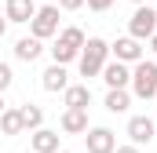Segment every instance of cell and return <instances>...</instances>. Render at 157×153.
I'll list each match as a JSON object with an SVG mask.
<instances>
[{
	"label": "cell",
	"instance_id": "6da1fadb",
	"mask_svg": "<svg viewBox=\"0 0 157 153\" xmlns=\"http://www.w3.org/2000/svg\"><path fill=\"white\" fill-rule=\"evenodd\" d=\"M106 62H110V44H106L102 37H88L84 47H80V55H77L80 76H99Z\"/></svg>",
	"mask_w": 157,
	"mask_h": 153
},
{
	"label": "cell",
	"instance_id": "7a4b0ae2",
	"mask_svg": "<svg viewBox=\"0 0 157 153\" xmlns=\"http://www.w3.org/2000/svg\"><path fill=\"white\" fill-rule=\"evenodd\" d=\"M128 91H132L135 99H157V62L139 58V62L132 66V84H128Z\"/></svg>",
	"mask_w": 157,
	"mask_h": 153
},
{
	"label": "cell",
	"instance_id": "3957f363",
	"mask_svg": "<svg viewBox=\"0 0 157 153\" xmlns=\"http://www.w3.org/2000/svg\"><path fill=\"white\" fill-rule=\"evenodd\" d=\"M59 22H62V18H59V4L48 0L44 7H37V15L29 18V33L40 37V40H51V37H59V29H62Z\"/></svg>",
	"mask_w": 157,
	"mask_h": 153
},
{
	"label": "cell",
	"instance_id": "277c9868",
	"mask_svg": "<svg viewBox=\"0 0 157 153\" xmlns=\"http://www.w3.org/2000/svg\"><path fill=\"white\" fill-rule=\"evenodd\" d=\"M154 33H157V7H150V4H135V11H132V18H128V37L150 40Z\"/></svg>",
	"mask_w": 157,
	"mask_h": 153
},
{
	"label": "cell",
	"instance_id": "5b68a950",
	"mask_svg": "<svg viewBox=\"0 0 157 153\" xmlns=\"http://www.w3.org/2000/svg\"><path fill=\"white\" fill-rule=\"evenodd\" d=\"M135 146H150L157 139V120H150L146 113H139V117H128V131H124Z\"/></svg>",
	"mask_w": 157,
	"mask_h": 153
},
{
	"label": "cell",
	"instance_id": "8992f818",
	"mask_svg": "<svg viewBox=\"0 0 157 153\" xmlns=\"http://www.w3.org/2000/svg\"><path fill=\"white\" fill-rule=\"evenodd\" d=\"M84 146H88V153H113L117 150V135L110 128H88L84 131Z\"/></svg>",
	"mask_w": 157,
	"mask_h": 153
},
{
	"label": "cell",
	"instance_id": "52a82bcc",
	"mask_svg": "<svg viewBox=\"0 0 157 153\" xmlns=\"http://www.w3.org/2000/svg\"><path fill=\"white\" fill-rule=\"evenodd\" d=\"M110 55L121 58V62H128V66H135V62L143 58V40H135V37H117L113 44H110Z\"/></svg>",
	"mask_w": 157,
	"mask_h": 153
},
{
	"label": "cell",
	"instance_id": "ba28073f",
	"mask_svg": "<svg viewBox=\"0 0 157 153\" xmlns=\"http://www.w3.org/2000/svg\"><path fill=\"white\" fill-rule=\"evenodd\" d=\"M29 150L33 153H55V150H62V135L40 124L37 131H29Z\"/></svg>",
	"mask_w": 157,
	"mask_h": 153
},
{
	"label": "cell",
	"instance_id": "9c48e42d",
	"mask_svg": "<svg viewBox=\"0 0 157 153\" xmlns=\"http://www.w3.org/2000/svg\"><path fill=\"white\" fill-rule=\"evenodd\" d=\"M40 88L51 91V95L66 91V88H70V73H66V66H62V62H51V66L40 73Z\"/></svg>",
	"mask_w": 157,
	"mask_h": 153
},
{
	"label": "cell",
	"instance_id": "30bf717a",
	"mask_svg": "<svg viewBox=\"0 0 157 153\" xmlns=\"http://www.w3.org/2000/svg\"><path fill=\"white\" fill-rule=\"evenodd\" d=\"M102 80H106V88H128L132 84V66L128 62H121V58H113V62H106L102 66Z\"/></svg>",
	"mask_w": 157,
	"mask_h": 153
},
{
	"label": "cell",
	"instance_id": "8fae6325",
	"mask_svg": "<svg viewBox=\"0 0 157 153\" xmlns=\"http://www.w3.org/2000/svg\"><path fill=\"white\" fill-rule=\"evenodd\" d=\"M59 128H62L66 135H84V131H88V110L66 106V110H62V120H59Z\"/></svg>",
	"mask_w": 157,
	"mask_h": 153
},
{
	"label": "cell",
	"instance_id": "7c38bea8",
	"mask_svg": "<svg viewBox=\"0 0 157 153\" xmlns=\"http://www.w3.org/2000/svg\"><path fill=\"white\" fill-rule=\"evenodd\" d=\"M4 15H7V22H26L29 26V18L37 15V0H7L4 4Z\"/></svg>",
	"mask_w": 157,
	"mask_h": 153
},
{
	"label": "cell",
	"instance_id": "4fadbf2b",
	"mask_svg": "<svg viewBox=\"0 0 157 153\" xmlns=\"http://www.w3.org/2000/svg\"><path fill=\"white\" fill-rule=\"evenodd\" d=\"M40 55H44V40L40 37H22V40H15V58L18 62H37Z\"/></svg>",
	"mask_w": 157,
	"mask_h": 153
},
{
	"label": "cell",
	"instance_id": "5bb4252c",
	"mask_svg": "<svg viewBox=\"0 0 157 153\" xmlns=\"http://www.w3.org/2000/svg\"><path fill=\"white\" fill-rule=\"evenodd\" d=\"M62 102H66V106H77V110H88V106H91V88H88V80H84V84H70V88L62 91Z\"/></svg>",
	"mask_w": 157,
	"mask_h": 153
},
{
	"label": "cell",
	"instance_id": "9a60e30c",
	"mask_svg": "<svg viewBox=\"0 0 157 153\" xmlns=\"http://www.w3.org/2000/svg\"><path fill=\"white\" fill-rule=\"evenodd\" d=\"M102 106H106L110 113H128V106H132V91H128V88H110Z\"/></svg>",
	"mask_w": 157,
	"mask_h": 153
},
{
	"label": "cell",
	"instance_id": "2e32d148",
	"mask_svg": "<svg viewBox=\"0 0 157 153\" xmlns=\"http://www.w3.org/2000/svg\"><path fill=\"white\" fill-rule=\"evenodd\" d=\"M48 51H51V62H62V66H70V62H77V55H80V47H73V44H66L62 37L55 40V44H51Z\"/></svg>",
	"mask_w": 157,
	"mask_h": 153
},
{
	"label": "cell",
	"instance_id": "e0dca14e",
	"mask_svg": "<svg viewBox=\"0 0 157 153\" xmlns=\"http://www.w3.org/2000/svg\"><path fill=\"white\" fill-rule=\"evenodd\" d=\"M0 131H4V135H22V131H26V128H22L18 106H7V110L0 113Z\"/></svg>",
	"mask_w": 157,
	"mask_h": 153
},
{
	"label": "cell",
	"instance_id": "ac0fdd59",
	"mask_svg": "<svg viewBox=\"0 0 157 153\" xmlns=\"http://www.w3.org/2000/svg\"><path fill=\"white\" fill-rule=\"evenodd\" d=\"M18 113H22V128H26V131H37L40 124H44V110H40V106H33V102L18 106Z\"/></svg>",
	"mask_w": 157,
	"mask_h": 153
},
{
	"label": "cell",
	"instance_id": "d6986e66",
	"mask_svg": "<svg viewBox=\"0 0 157 153\" xmlns=\"http://www.w3.org/2000/svg\"><path fill=\"white\" fill-rule=\"evenodd\" d=\"M59 37L66 40V44H73V47H84V40H88V33H84L80 26H62V29H59Z\"/></svg>",
	"mask_w": 157,
	"mask_h": 153
},
{
	"label": "cell",
	"instance_id": "ffe728a7",
	"mask_svg": "<svg viewBox=\"0 0 157 153\" xmlns=\"http://www.w3.org/2000/svg\"><path fill=\"white\" fill-rule=\"evenodd\" d=\"M11 84H15V69H11L7 62H0V91H7Z\"/></svg>",
	"mask_w": 157,
	"mask_h": 153
},
{
	"label": "cell",
	"instance_id": "44dd1931",
	"mask_svg": "<svg viewBox=\"0 0 157 153\" xmlns=\"http://www.w3.org/2000/svg\"><path fill=\"white\" fill-rule=\"evenodd\" d=\"M117 0H84V7H91V11H110Z\"/></svg>",
	"mask_w": 157,
	"mask_h": 153
},
{
	"label": "cell",
	"instance_id": "7402d4cb",
	"mask_svg": "<svg viewBox=\"0 0 157 153\" xmlns=\"http://www.w3.org/2000/svg\"><path fill=\"white\" fill-rule=\"evenodd\" d=\"M84 0H59V11H80Z\"/></svg>",
	"mask_w": 157,
	"mask_h": 153
},
{
	"label": "cell",
	"instance_id": "603a6c76",
	"mask_svg": "<svg viewBox=\"0 0 157 153\" xmlns=\"http://www.w3.org/2000/svg\"><path fill=\"white\" fill-rule=\"evenodd\" d=\"M113 153H143V146H135V142H128V146H117Z\"/></svg>",
	"mask_w": 157,
	"mask_h": 153
},
{
	"label": "cell",
	"instance_id": "cb8c5ba5",
	"mask_svg": "<svg viewBox=\"0 0 157 153\" xmlns=\"http://www.w3.org/2000/svg\"><path fill=\"white\" fill-rule=\"evenodd\" d=\"M7 33V15H0V37Z\"/></svg>",
	"mask_w": 157,
	"mask_h": 153
},
{
	"label": "cell",
	"instance_id": "d4e9b609",
	"mask_svg": "<svg viewBox=\"0 0 157 153\" xmlns=\"http://www.w3.org/2000/svg\"><path fill=\"white\" fill-rule=\"evenodd\" d=\"M150 51H154V55H157V33H154V37H150Z\"/></svg>",
	"mask_w": 157,
	"mask_h": 153
},
{
	"label": "cell",
	"instance_id": "484cf974",
	"mask_svg": "<svg viewBox=\"0 0 157 153\" xmlns=\"http://www.w3.org/2000/svg\"><path fill=\"white\" fill-rule=\"evenodd\" d=\"M4 110H7V102H4V91H0V113H4Z\"/></svg>",
	"mask_w": 157,
	"mask_h": 153
},
{
	"label": "cell",
	"instance_id": "4316f807",
	"mask_svg": "<svg viewBox=\"0 0 157 153\" xmlns=\"http://www.w3.org/2000/svg\"><path fill=\"white\" fill-rule=\"evenodd\" d=\"M132 4H146V0H132Z\"/></svg>",
	"mask_w": 157,
	"mask_h": 153
},
{
	"label": "cell",
	"instance_id": "83f0119b",
	"mask_svg": "<svg viewBox=\"0 0 157 153\" xmlns=\"http://www.w3.org/2000/svg\"><path fill=\"white\" fill-rule=\"evenodd\" d=\"M55 153H70V150H55Z\"/></svg>",
	"mask_w": 157,
	"mask_h": 153
},
{
	"label": "cell",
	"instance_id": "f1b7e54d",
	"mask_svg": "<svg viewBox=\"0 0 157 153\" xmlns=\"http://www.w3.org/2000/svg\"><path fill=\"white\" fill-rule=\"evenodd\" d=\"M26 153H33V150H26Z\"/></svg>",
	"mask_w": 157,
	"mask_h": 153
}]
</instances>
